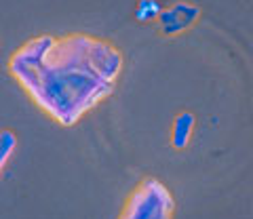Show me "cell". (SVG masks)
Returning <instances> with one entry per match:
<instances>
[{
    "label": "cell",
    "mask_w": 253,
    "mask_h": 219,
    "mask_svg": "<svg viewBox=\"0 0 253 219\" xmlns=\"http://www.w3.org/2000/svg\"><path fill=\"white\" fill-rule=\"evenodd\" d=\"M17 147V137L13 131H2L0 133V167H6V162L11 160V156Z\"/></svg>",
    "instance_id": "obj_6"
},
{
    "label": "cell",
    "mask_w": 253,
    "mask_h": 219,
    "mask_svg": "<svg viewBox=\"0 0 253 219\" xmlns=\"http://www.w3.org/2000/svg\"><path fill=\"white\" fill-rule=\"evenodd\" d=\"M194 114L190 112H181L177 114V118L173 120V131H171V144L177 150H184L190 144V137H192L194 131Z\"/></svg>",
    "instance_id": "obj_4"
},
{
    "label": "cell",
    "mask_w": 253,
    "mask_h": 219,
    "mask_svg": "<svg viewBox=\"0 0 253 219\" xmlns=\"http://www.w3.org/2000/svg\"><path fill=\"white\" fill-rule=\"evenodd\" d=\"M175 202L167 185H163L154 177H146L131 196L118 219H171Z\"/></svg>",
    "instance_id": "obj_2"
},
{
    "label": "cell",
    "mask_w": 253,
    "mask_h": 219,
    "mask_svg": "<svg viewBox=\"0 0 253 219\" xmlns=\"http://www.w3.org/2000/svg\"><path fill=\"white\" fill-rule=\"evenodd\" d=\"M201 17V9L190 2H175L163 9L161 17H158V30L165 36H175L181 34L184 30L192 28Z\"/></svg>",
    "instance_id": "obj_3"
},
{
    "label": "cell",
    "mask_w": 253,
    "mask_h": 219,
    "mask_svg": "<svg viewBox=\"0 0 253 219\" xmlns=\"http://www.w3.org/2000/svg\"><path fill=\"white\" fill-rule=\"evenodd\" d=\"M163 13V6L158 0H139L137 6H135V19L139 23H150L161 17Z\"/></svg>",
    "instance_id": "obj_5"
},
{
    "label": "cell",
    "mask_w": 253,
    "mask_h": 219,
    "mask_svg": "<svg viewBox=\"0 0 253 219\" xmlns=\"http://www.w3.org/2000/svg\"><path fill=\"white\" fill-rule=\"evenodd\" d=\"M121 72V51L89 34H41L9 59V74L61 127H72L112 95Z\"/></svg>",
    "instance_id": "obj_1"
}]
</instances>
